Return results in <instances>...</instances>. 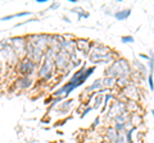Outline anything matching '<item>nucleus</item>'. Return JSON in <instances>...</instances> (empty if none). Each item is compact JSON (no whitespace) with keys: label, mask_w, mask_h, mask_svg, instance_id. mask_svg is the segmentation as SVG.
Here are the masks:
<instances>
[{"label":"nucleus","mask_w":154,"mask_h":143,"mask_svg":"<svg viewBox=\"0 0 154 143\" xmlns=\"http://www.w3.org/2000/svg\"><path fill=\"white\" fill-rule=\"evenodd\" d=\"M127 16H130V10H125V13H118L117 14V18H120V19H123V18H126Z\"/></svg>","instance_id":"1"},{"label":"nucleus","mask_w":154,"mask_h":143,"mask_svg":"<svg viewBox=\"0 0 154 143\" xmlns=\"http://www.w3.org/2000/svg\"><path fill=\"white\" fill-rule=\"evenodd\" d=\"M123 41H132V38L131 37H125V38H123Z\"/></svg>","instance_id":"2"}]
</instances>
